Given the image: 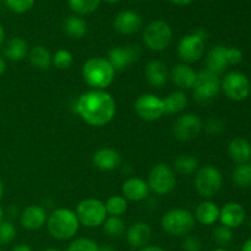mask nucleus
I'll return each mask as SVG.
<instances>
[{"label": "nucleus", "mask_w": 251, "mask_h": 251, "mask_svg": "<svg viewBox=\"0 0 251 251\" xmlns=\"http://www.w3.org/2000/svg\"><path fill=\"white\" fill-rule=\"evenodd\" d=\"M76 113L86 124L104 126L115 117L117 104L113 96L105 90H91L78 97Z\"/></svg>", "instance_id": "nucleus-1"}, {"label": "nucleus", "mask_w": 251, "mask_h": 251, "mask_svg": "<svg viewBox=\"0 0 251 251\" xmlns=\"http://www.w3.org/2000/svg\"><path fill=\"white\" fill-rule=\"evenodd\" d=\"M46 226L50 237L60 242H65L73 239L77 234L81 225L75 211L61 207L48 215Z\"/></svg>", "instance_id": "nucleus-2"}, {"label": "nucleus", "mask_w": 251, "mask_h": 251, "mask_svg": "<svg viewBox=\"0 0 251 251\" xmlns=\"http://www.w3.org/2000/svg\"><path fill=\"white\" fill-rule=\"evenodd\" d=\"M114 68L109 60L102 56L87 59L82 66V77L86 85L92 90H105L115 78Z\"/></svg>", "instance_id": "nucleus-3"}, {"label": "nucleus", "mask_w": 251, "mask_h": 251, "mask_svg": "<svg viewBox=\"0 0 251 251\" xmlns=\"http://www.w3.org/2000/svg\"><path fill=\"white\" fill-rule=\"evenodd\" d=\"M161 227L172 237H185L193 232L195 218L193 213L185 208H172L162 216Z\"/></svg>", "instance_id": "nucleus-4"}, {"label": "nucleus", "mask_w": 251, "mask_h": 251, "mask_svg": "<svg viewBox=\"0 0 251 251\" xmlns=\"http://www.w3.org/2000/svg\"><path fill=\"white\" fill-rule=\"evenodd\" d=\"M206 38L207 32L202 28H198L193 33L184 36L176 47V54L181 63L190 65L200 60L206 50Z\"/></svg>", "instance_id": "nucleus-5"}, {"label": "nucleus", "mask_w": 251, "mask_h": 251, "mask_svg": "<svg viewBox=\"0 0 251 251\" xmlns=\"http://www.w3.org/2000/svg\"><path fill=\"white\" fill-rule=\"evenodd\" d=\"M223 185V176L217 167L206 164L199 167L194 176V186L201 198L211 199L217 195Z\"/></svg>", "instance_id": "nucleus-6"}, {"label": "nucleus", "mask_w": 251, "mask_h": 251, "mask_svg": "<svg viewBox=\"0 0 251 251\" xmlns=\"http://www.w3.org/2000/svg\"><path fill=\"white\" fill-rule=\"evenodd\" d=\"M173 39V29L164 20H153L144 29L142 41L152 51H162L169 47Z\"/></svg>", "instance_id": "nucleus-7"}, {"label": "nucleus", "mask_w": 251, "mask_h": 251, "mask_svg": "<svg viewBox=\"0 0 251 251\" xmlns=\"http://www.w3.org/2000/svg\"><path fill=\"white\" fill-rule=\"evenodd\" d=\"M147 185L157 195H168L176 185V172L167 163L154 164L147 176Z\"/></svg>", "instance_id": "nucleus-8"}, {"label": "nucleus", "mask_w": 251, "mask_h": 251, "mask_svg": "<svg viewBox=\"0 0 251 251\" xmlns=\"http://www.w3.org/2000/svg\"><path fill=\"white\" fill-rule=\"evenodd\" d=\"M81 226L87 228H96L103 225L108 217L104 202L95 198H88L81 201L75 211Z\"/></svg>", "instance_id": "nucleus-9"}, {"label": "nucleus", "mask_w": 251, "mask_h": 251, "mask_svg": "<svg viewBox=\"0 0 251 251\" xmlns=\"http://www.w3.org/2000/svg\"><path fill=\"white\" fill-rule=\"evenodd\" d=\"M221 91V78L217 74L203 69L196 74L193 86V96L196 102L207 103L217 97Z\"/></svg>", "instance_id": "nucleus-10"}, {"label": "nucleus", "mask_w": 251, "mask_h": 251, "mask_svg": "<svg viewBox=\"0 0 251 251\" xmlns=\"http://www.w3.org/2000/svg\"><path fill=\"white\" fill-rule=\"evenodd\" d=\"M221 90L229 100L242 102L250 96V80L242 71H229L221 80Z\"/></svg>", "instance_id": "nucleus-11"}, {"label": "nucleus", "mask_w": 251, "mask_h": 251, "mask_svg": "<svg viewBox=\"0 0 251 251\" xmlns=\"http://www.w3.org/2000/svg\"><path fill=\"white\" fill-rule=\"evenodd\" d=\"M134 109L137 117L145 122H154V120L161 119L166 114L163 98L153 93H144L139 96L135 100Z\"/></svg>", "instance_id": "nucleus-12"}, {"label": "nucleus", "mask_w": 251, "mask_h": 251, "mask_svg": "<svg viewBox=\"0 0 251 251\" xmlns=\"http://www.w3.org/2000/svg\"><path fill=\"white\" fill-rule=\"evenodd\" d=\"M203 130L202 119L194 113H185L176 118L172 131L179 141H190L196 139Z\"/></svg>", "instance_id": "nucleus-13"}, {"label": "nucleus", "mask_w": 251, "mask_h": 251, "mask_svg": "<svg viewBox=\"0 0 251 251\" xmlns=\"http://www.w3.org/2000/svg\"><path fill=\"white\" fill-rule=\"evenodd\" d=\"M142 49L139 44H124L112 48L108 54V60L115 71H122L140 60Z\"/></svg>", "instance_id": "nucleus-14"}, {"label": "nucleus", "mask_w": 251, "mask_h": 251, "mask_svg": "<svg viewBox=\"0 0 251 251\" xmlns=\"http://www.w3.org/2000/svg\"><path fill=\"white\" fill-rule=\"evenodd\" d=\"M113 27L123 36H131L142 27V17L134 10H124L115 16Z\"/></svg>", "instance_id": "nucleus-15"}, {"label": "nucleus", "mask_w": 251, "mask_h": 251, "mask_svg": "<svg viewBox=\"0 0 251 251\" xmlns=\"http://www.w3.org/2000/svg\"><path fill=\"white\" fill-rule=\"evenodd\" d=\"M47 218L46 208L39 205H29L20 215V225L24 229L34 232L46 226Z\"/></svg>", "instance_id": "nucleus-16"}, {"label": "nucleus", "mask_w": 251, "mask_h": 251, "mask_svg": "<svg viewBox=\"0 0 251 251\" xmlns=\"http://www.w3.org/2000/svg\"><path fill=\"white\" fill-rule=\"evenodd\" d=\"M196 74L198 73L189 64L179 63L169 70V80L179 90H190L196 80Z\"/></svg>", "instance_id": "nucleus-17"}, {"label": "nucleus", "mask_w": 251, "mask_h": 251, "mask_svg": "<svg viewBox=\"0 0 251 251\" xmlns=\"http://www.w3.org/2000/svg\"><path fill=\"white\" fill-rule=\"evenodd\" d=\"M93 166L102 172H112L122 163V156L113 147H102L92 157Z\"/></svg>", "instance_id": "nucleus-18"}, {"label": "nucleus", "mask_w": 251, "mask_h": 251, "mask_svg": "<svg viewBox=\"0 0 251 251\" xmlns=\"http://www.w3.org/2000/svg\"><path fill=\"white\" fill-rule=\"evenodd\" d=\"M247 212L243 205L238 202H228L220 208V222L226 227L234 229L244 223Z\"/></svg>", "instance_id": "nucleus-19"}, {"label": "nucleus", "mask_w": 251, "mask_h": 251, "mask_svg": "<svg viewBox=\"0 0 251 251\" xmlns=\"http://www.w3.org/2000/svg\"><path fill=\"white\" fill-rule=\"evenodd\" d=\"M145 77L152 87H163L169 80V70L166 63L158 59L150 60L145 66Z\"/></svg>", "instance_id": "nucleus-20"}, {"label": "nucleus", "mask_w": 251, "mask_h": 251, "mask_svg": "<svg viewBox=\"0 0 251 251\" xmlns=\"http://www.w3.org/2000/svg\"><path fill=\"white\" fill-rule=\"evenodd\" d=\"M151 237V227L142 221L132 223L129 229L126 230V240L132 249H141V248L149 245Z\"/></svg>", "instance_id": "nucleus-21"}, {"label": "nucleus", "mask_w": 251, "mask_h": 251, "mask_svg": "<svg viewBox=\"0 0 251 251\" xmlns=\"http://www.w3.org/2000/svg\"><path fill=\"white\" fill-rule=\"evenodd\" d=\"M150 188L147 185V181L144 179L137 178V176H131L127 178L122 185V195L126 199L127 201H139L145 200L149 196Z\"/></svg>", "instance_id": "nucleus-22"}, {"label": "nucleus", "mask_w": 251, "mask_h": 251, "mask_svg": "<svg viewBox=\"0 0 251 251\" xmlns=\"http://www.w3.org/2000/svg\"><path fill=\"white\" fill-rule=\"evenodd\" d=\"M228 156L234 163H249L251 159V142L242 136L234 137L228 144Z\"/></svg>", "instance_id": "nucleus-23"}, {"label": "nucleus", "mask_w": 251, "mask_h": 251, "mask_svg": "<svg viewBox=\"0 0 251 251\" xmlns=\"http://www.w3.org/2000/svg\"><path fill=\"white\" fill-rule=\"evenodd\" d=\"M206 66H207L206 68L207 70L212 71L217 75L226 71V69L229 66L227 59V46L217 44L213 47L206 56Z\"/></svg>", "instance_id": "nucleus-24"}, {"label": "nucleus", "mask_w": 251, "mask_h": 251, "mask_svg": "<svg viewBox=\"0 0 251 251\" xmlns=\"http://www.w3.org/2000/svg\"><path fill=\"white\" fill-rule=\"evenodd\" d=\"M195 222L202 226H212L220 220V207L212 201H202L194 211Z\"/></svg>", "instance_id": "nucleus-25"}, {"label": "nucleus", "mask_w": 251, "mask_h": 251, "mask_svg": "<svg viewBox=\"0 0 251 251\" xmlns=\"http://www.w3.org/2000/svg\"><path fill=\"white\" fill-rule=\"evenodd\" d=\"M28 43L21 37H14L4 44L2 55L6 60L21 61L28 55Z\"/></svg>", "instance_id": "nucleus-26"}, {"label": "nucleus", "mask_w": 251, "mask_h": 251, "mask_svg": "<svg viewBox=\"0 0 251 251\" xmlns=\"http://www.w3.org/2000/svg\"><path fill=\"white\" fill-rule=\"evenodd\" d=\"M63 31L69 38L81 39L87 33V22L78 15H71L64 20Z\"/></svg>", "instance_id": "nucleus-27"}, {"label": "nucleus", "mask_w": 251, "mask_h": 251, "mask_svg": "<svg viewBox=\"0 0 251 251\" xmlns=\"http://www.w3.org/2000/svg\"><path fill=\"white\" fill-rule=\"evenodd\" d=\"M188 96L184 91H174L163 98L164 112L166 114H179L188 107Z\"/></svg>", "instance_id": "nucleus-28"}, {"label": "nucleus", "mask_w": 251, "mask_h": 251, "mask_svg": "<svg viewBox=\"0 0 251 251\" xmlns=\"http://www.w3.org/2000/svg\"><path fill=\"white\" fill-rule=\"evenodd\" d=\"M51 54L48 49L44 46H34L33 48L29 49L28 51V59L29 63L34 66V68L39 69V70H48L51 66Z\"/></svg>", "instance_id": "nucleus-29"}, {"label": "nucleus", "mask_w": 251, "mask_h": 251, "mask_svg": "<svg viewBox=\"0 0 251 251\" xmlns=\"http://www.w3.org/2000/svg\"><path fill=\"white\" fill-rule=\"evenodd\" d=\"M173 169L181 176H190L199 169V159L193 154H180L174 159Z\"/></svg>", "instance_id": "nucleus-30"}, {"label": "nucleus", "mask_w": 251, "mask_h": 251, "mask_svg": "<svg viewBox=\"0 0 251 251\" xmlns=\"http://www.w3.org/2000/svg\"><path fill=\"white\" fill-rule=\"evenodd\" d=\"M100 0H68L71 11L78 16L93 14L100 7Z\"/></svg>", "instance_id": "nucleus-31"}, {"label": "nucleus", "mask_w": 251, "mask_h": 251, "mask_svg": "<svg viewBox=\"0 0 251 251\" xmlns=\"http://www.w3.org/2000/svg\"><path fill=\"white\" fill-rule=\"evenodd\" d=\"M103 232L109 238H119L125 232V223L122 217L108 216L102 225Z\"/></svg>", "instance_id": "nucleus-32"}, {"label": "nucleus", "mask_w": 251, "mask_h": 251, "mask_svg": "<svg viewBox=\"0 0 251 251\" xmlns=\"http://www.w3.org/2000/svg\"><path fill=\"white\" fill-rule=\"evenodd\" d=\"M105 210L108 216L122 217L127 211V200L123 195H113L105 201Z\"/></svg>", "instance_id": "nucleus-33"}, {"label": "nucleus", "mask_w": 251, "mask_h": 251, "mask_svg": "<svg viewBox=\"0 0 251 251\" xmlns=\"http://www.w3.org/2000/svg\"><path fill=\"white\" fill-rule=\"evenodd\" d=\"M232 180L239 188H250L251 186V164H237L232 173Z\"/></svg>", "instance_id": "nucleus-34"}, {"label": "nucleus", "mask_w": 251, "mask_h": 251, "mask_svg": "<svg viewBox=\"0 0 251 251\" xmlns=\"http://www.w3.org/2000/svg\"><path fill=\"white\" fill-rule=\"evenodd\" d=\"M233 229L223 225L217 226L212 230V239L218 248H227L233 242Z\"/></svg>", "instance_id": "nucleus-35"}, {"label": "nucleus", "mask_w": 251, "mask_h": 251, "mask_svg": "<svg viewBox=\"0 0 251 251\" xmlns=\"http://www.w3.org/2000/svg\"><path fill=\"white\" fill-rule=\"evenodd\" d=\"M74 63V56L66 49H59L51 56V65L55 66L59 70H66L70 68Z\"/></svg>", "instance_id": "nucleus-36"}, {"label": "nucleus", "mask_w": 251, "mask_h": 251, "mask_svg": "<svg viewBox=\"0 0 251 251\" xmlns=\"http://www.w3.org/2000/svg\"><path fill=\"white\" fill-rule=\"evenodd\" d=\"M16 238V227L12 222L6 220L0 221V247L7 245Z\"/></svg>", "instance_id": "nucleus-37"}, {"label": "nucleus", "mask_w": 251, "mask_h": 251, "mask_svg": "<svg viewBox=\"0 0 251 251\" xmlns=\"http://www.w3.org/2000/svg\"><path fill=\"white\" fill-rule=\"evenodd\" d=\"M100 245L91 238H77L68 245L65 251H98Z\"/></svg>", "instance_id": "nucleus-38"}, {"label": "nucleus", "mask_w": 251, "mask_h": 251, "mask_svg": "<svg viewBox=\"0 0 251 251\" xmlns=\"http://www.w3.org/2000/svg\"><path fill=\"white\" fill-rule=\"evenodd\" d=\"M36 0H5V5L11 12L22 15L28 12L34 6Z\"/></svg>", "instance_id": "nucleus-39"}, {"label": "nucleus", "mask_w": 251, "mask_h": 251, "mask_svg": "<svg viewBox=\"0 0 251 251\" xmlns=\"http://www.w3.org/2000/svg\"><path fill=\"white\" fill-rule=\"evenodd\" d=\"M225 123L220 118H211L203 124V130L206 131V134L211 135V136H218L225 131Z\"/></svg>", "instance_id": "nucleus-40"}, {"label": "nucleus", "mask_w": 251, "mask_h": 251, "mask_svg": "<svg viewBox=\"0 0 251 251\" xmlns=\"http://www.w3.org/2000/svg\"><path fill=\"white\" fill-rule=\"evenodd\" d=\"M202 244L200 239L196 235H185L183 240V250L184 251H201Z\"/></svg>", "instance_id": "nucleus-41"}, {"label": "nucleus", "mask_w": 251, "mask_h": 251, "mask_svg": "<svg viewBox=\"0 0 251 251\" xmlns=\"http://www.w3.org/2000/svg\"><path fill=\"white\" fill-rule=\"evenodd\" d=\"M227 59L229 65H238L243 61V51L237 47H227Z\"/></svg>", "instance_id": "nucleus-42"}, {"label": "nucleus", "mask_w": 251, "mask_h": 251, "mask_svg": "<svg viewBox=\"0 0 251 251\" xmlns=\"http://www.w3.org/2000/svg\"><path fill=\"white\" fill-rule=\"evenodd\" d=\"M6 68H7L6 59L4 58V55H2V54H0V76L4 75L5 71H6Z\"/></svg>", "instance_id": "nucleus-43"}, {"label": "nucleus", "mask_w": 251, "mask_h": 251, "mask_svg": "<svg viewBox=\"0 0 251 251\" xmlns=\"http://www.w3.org/2000/svg\"><path fill=\"white\" fill-rule=\"evenodd\" d=\"M139 251H167L163 248L158 247V245H146V247L139 249Z\"/></svg>", "instance_id": "nucleus-44"}, {"label": "nucleus", "mask_w": 251, "mask_h": 251, "mask_svg": "<svg viewBox=\"0 0 251 251\" xmlns=\"http://www.w3.org/2000/svg\"><path fill=\"white\" fill-rule=\"evenodd\" d=\"M172 4L176 5V6H188L190 5L194 0H169Z\"/></svg>", "instance_id": "nucleus-45"}, {"label": "nucleus", "mask_w": 251, "mask_h": 251, "mask_svg": "<svg viewBox=\"0 0 251 251\" xmlns=\"http://www.w3.org/2000/svg\"><path fill=\"white\" fill-rule=\"evenodd\" d=\"M11 251H33L32 248L27 244H17L16 247H14Z\"/></svg>", "instance_id": "nucleus-46"}, {"label": "nucleus", "mask_w": 251, "mask_h": 251, "mask_svg": "<svg viewBox=\"0 0 251 251\" xmlns=\"http://www.w3.org/2000/svg\"><path fill=\"white\" fill-rule=\"evenodd\" d=\"M4 42H5V28L2 26V24L0 22V48L4 46Z\"/></svg>", "instance_id": "nucleus-47"}, {"label": "nucleus", "mask_w": 251, "mask_h": 251, "mask_svg": "<svg viewBox=\"0 0 251 251\" xmlns=\"http://www.w3.org/2000/svg\"><path fill=\"white\" fill-rule=\"evenodd\" d=\"M240 251H251V238L245 240L244 244L242 245V250Z\"/></svg>", "instance_id": "nucleus-48"}, {"label": "nucleus", "mask_w": 251, "mask_h": 251, "mask_svg": "<svg viewBox=\"0 0 251 251\" xmlns=\"http://www.w3.org/2000/svg\"><path fill=\"white\" fill-rule=\"evenodd\" d=\"M98 251H117V250H115V248H113L112 245H102V247H100V250Z\"/></svg>", "instance_id": "nucleus-49"}, {"label": "nucleus", "mask_w": 251, "mask_h": 251, "mask_svg": "<svg viewBox=\"0 0 251 251\" xmlns=\"http://www.w3.org/2000/svg\"><path fill=\"white\" fill-rule=\"evenodd\" d=\"M4 191H5L4 183H2V180H1V179H0V201H1L2 196H4Z\"/></svg>", "instance_id": "nucleus-50"}, {"label": "nucleus", "mask_w": 251, "mask_h": 251, "mask_svg": "<svg viewBox=\"0 0 251 251\" xmlns=\"http://www.w3.org/2000/svg\"><path fill=\"white\" fill-rule=\"evenodd\" d=\"M100 1H104L107 2V4H117V2H119L120 0H100Z\"/></svg>", "instance_id": "nucleus-51"}, {"label": "nucleus", "mask_w": 251, "mask_h": 251, "mask_svg": "<svg viewBox=\"0 0 251 251\" xmlns=\"http://www.w3.org/2000/svg\"><path fill=\"white\" fill-rule=\"evenodd\" d=\"M4 220V210H2V207L0 206V221Z\"/></svg>", "instance_id": "nucleus-52"}, {"label": "nucleus", "mask_w": 251, "mask_h": 251, "mask_svg": "<svg viewBox=\"0 0 251 251\" xmlns=\"http://www.w3.org/2000/svg\"><path fill=\"white\" fill-rule=\"evenodd\" d=\"M211 251H229V250L226 249V248H216V249H213Z\"/></svg>", "instance_id": "nucleus-53"}, {"label": "nucleus", "mask_w": 251, "mask_h": 251, "mask_svg": "<svg viewBox=\"0 0 251 251\" xmlns=\"http://www.w3.org/2000/svg\"><path fill=\"white\" fill-rule=\"evenodd\" d=\"M42 251H61V250L55 249V248H48V249H44V250H42Z\"/></svg>", "instance_id": "nucleus-54"}, {"label": "nucleus", "mask_w": 251, "mask_h": 251, "mask_svg": "<svg viewBox=\"0 0 251 251\" xmlns=\"http://www.w3.org/2000/svg\"><path fill=\"white\" fill-rule=\"evenodd\" d=\"M250 98H251V91H250Z\"/></svg>", "instance_id": "nucleus-55"}, {"label": "nucleus", "mask_w": 251, "mask_h": 251, "mask_svg": "<svg viewBox=\"0 0 251 251\" xmlns=\"http://www.w3.org/2000/svg\"><path fill=\"white\" fill-rule=\"evenodd\" d=\"M250 164H251V159H250Z\"/></svg>", "instance_id": "nucleus-56"}, {"label": "nucleus", "mask_w": 251, "mask_h": 251, "mask_svg": "<svg viewBox=\"0 0 251 251\" xmlns=\"http://www.w3.org/2000/svg\"><path fill=\"white\" fill-rule=\"evenodd\" d=\"M0 251H2V250H1V249H0Z\"/></svg>", "instance_id": "nucleus-57"}, {"label": "nucleus", "mask_w": 251, "mask_h": 251, "mask_svg": "<svg viewBox=\"0 0 251 251\" xmlns=\"http://www.w3.org/2000/svg\"><path fill=\"white\" fill-rule=\"evenodd\" d=\"M0 1H1V0H0Z\"/></svg>", "instance_id": "nucleus-58"}]
</instances>
